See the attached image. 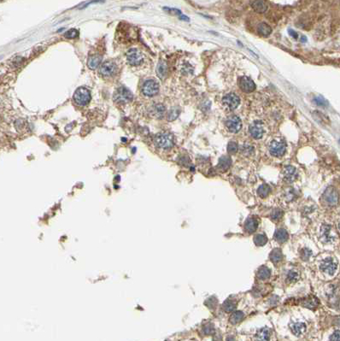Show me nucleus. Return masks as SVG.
<instances>
[{
	"mask_svg": "<svg viewBox=\"0 0 340 341\" xmlns=\"http://www.w3.org/2000/svg\"><path fill=\"white\" fill-rule=\"evenodd\" d=\"M127 61L132 67H139L144 62V55L139 49L132 48L127 52Z\"/></svg>",
	"mask_w": 340,
	"mask_h": 341,
	"instance_id": "nucleus-1",
	"label": "nucleus"
},
{
	"mask_svg": "<svg viewBox=\"0 0 340 341\" xmlns=\"http://www.w3.org/2000/svg\"><path fill=\"white\" fill-rule=\"evenodd\" d=\"M155 144L158 148L163 149V150H168L173 146L174 140L172 134H167V133H162L156 135L155 137Z\"/></svg>",
	"mask_w": 340,
	"mask_h": 341,
	"instance_id": "nucleus-2",
	"label": "nucleus"
},
{
	"mask_svg": "<svg viewBox=\"0 0 340 341\" xmlns=\"http://www.w3.org/2000/svg\"><path fill=\"white\" fill-rule=\"evenodd\" d=\"M73 100L80 106H86L91 100V92L87 87L77 88L73 93Z\"/></svg>",
	"mask_w": 340,
	"mask_h": 341,
	"instance_id": "nucleus-3",
	"label": "nucleus"
},
{
	"mask_svg": "<svg viewBox=\"0 0 340 341\" xmlns=\"http://www.w3.org/2000/svg\"><path fill=\"white\" fill-rule=\"evenodd\" d=\"M321 201L327 206H335L338 202V193L337 190L333 187H327L322 194Z\"/></svg>",
	"mask_w": 340,
	"mask_h": 341,
	"instance_id": "nucleus-4",
	"label": "nucleus"
},
{
	"mask_svg": "<svg viewBox=\"0 0 340 341\" xmlns=\"http://www.w3.org/2000/svg\"><path fill=\"white\" fill-rule=\"evenodd\" d=\"M159 83L154 79L145 80L142 86V92L144 96L153 97L159 92Z\"/></svg>",
	"mask_w": 340,
	"mask_h": 341,
	"instance_id": "nucleus-5",
	"label": "nucleus"
},
{
	"mask_svg": "<svg viewBox=\"0 0 340 341\" xmlns=\"http://www.w3.org/2000/svg\"><path fill=\"white\" fill-rule=\"evenodd\" d=\"M133 98L132 92L125 87H118L114 93V100L118 103H127L133 100Z\"/></svg>",
	"mask_w": 340,
	"mask_h": 341,
	"instance_id": "nucleus-6",
	"label": "nucleus"
},
{
	"mask_svg": "<svg viewBox=\"0 0 340 341\" xmlns=\"http://www.w3.org/2000/svg\"><path fill=\"white\" fill-rule=\"evenodd\" d=\"M286 151V144L282 140H273L269 144V152L273 157H282Z\"/></svg>",
	"mask_w": 340,
	"mask_h": 341,
	"instance_id": "nucleus-7",
	"label": "nucleus"
},
{
	"mask_svg": "<svg viewBox=\"0 0 340 341\" xmlns=\"http://www.w3.org/2000/svg\"><path fill=\"white\" fill-rule=\"evenodd\" d=\"M240 99L235 93H228L222 98V104L227 111H234L238 106Z\"/></svg>",
	"mask_w": 340,
	"mask_h": 341,
	"instance_id": "nucleus-8",
	"label": "nucleus"
},
{
	"mask_svg": "<svg viewBox=\"0 0 340 341\" xmlns=\"http://www.w3.org/2000/svg\"><path fill=\"white\" fill-rule=\"evenodd\" d=\"M117 65L113 61H105L99 68V73L103 76L110 77L116 74Z\"/></svg>",
	"mask_w": 340,
	"mask_h": 341,
	"instance_id": "nucleus-9",
	"label": "nucleus"
},
{
	"mask_svg": "<svg viewBox=\"0 0 340 341\" xmlns=\"http://www.w3.org/2000/svg\"><path fill=\"white\" fill-rule=\"evenodd\" d=\"M320 270L328 275H333L337 271L338 263L333 258H327L321 262L320 266Z\"/></svg>",
	"mask_w": 340,
	"mask_h": 341,
	"instance_id": "nucleus-10",
	"label": "nucleus"
},
{
	"mask_svg": "<svg viewBox=\"0 0 340 341\" xmlns=\"http://www.w3.org/2000/svg\"><path fill=\"white\" fill-rule=\"evenodd\" d=\"M225 125L227 127V130L233 134H236L238 132H239L242 127V122L238 116H231L228 117L225 122Z\"/></svg>",
	"mask_w": 340,
	"mask_h": 341,
	"instance_id": "nucleus-11",
	"label": "nucleus"
},
{
	"mask_svg": "<svg viewBox=\"0 0 340 341\" xmlns=\"http://www.w3.org/2000/svg\"><path fill=\"white\" fill-rule=\"evenodd\" d=\"M249 131H250V135L254 139L259 140V139L262 137V135L264 134L263 123L261 121H255L254 122H252L250 125Z\"/></svg>",
	"mask_w": 340,
	"mask_h": 341,
	"instance_id": "nucleus-12",
	"label": "nucleus"
},
{
	"mask_svg": "<svg viewBox=\"0 0 340 341\" xmlns=\"http://www.w3.org/2000/svg\"><path fill=\"white\" fill-rule=\"evenodd\" d=\"M238 85H239L240 89L244 92H246V93L252 92L256 89V85L254 83L253 80L247 76L241 77L239 79Z\"/></svg>",
	"mask_w": 340,
	"mask_h": 341,
	"instance_id": "nucleus-13",
	"label": "nucleus"
},
{
	"mask_svg": "<svg viewBox=\"0 0 340 341\" xmlns=\"http://www.w3.org/2000/svg\"><path fill=\"white\" fill-rule=\"evenodd\" d=\"M297 176V169L293 166H286L284 168L283 170V177L284 180L287 182H293Z\"/></svg>",
	"mask_w": 340,
	"mask_h": 341,
	"instance_id": "nucleus-14",
	"label": "nucleus"
},
{
	"mask_svg": "<svg viewBox=\"0 0 340 341\" xmlns=\"http://www.w3.org/2000/svg\"><path fill=\"white\" fill-rule=\"evenodd\" d=\"M251 7L257 13H264L268 9V3L266 0H254L251 3Z\"/></svg>",
	"mask_w": 340,
	"mask_h": 341,
	"instance_id": "nucleus-15",
	"label": "nucleus"
},
{
	"mask_svg": "<svg viewBox=\"0 0 340 341\" xmlns=\"http://www.w3.org/2000/svg\"><path fill=\"white\" fill-rule=\"evenodd\" d=\"M166 113V108L163 104H156L151 106L150 108V114L156 118H163V116Z\"/></svg>",
	"mask_w": 340,
	"mask_h": 341,
	"instance_id": "nucleus-16",
	"label": "nucleus"
},
{
	"mask_svg": "<svg viewBox=\"0 0 340 341\" xmlns=\"http://www.w3.org/2000/svg\"><path fill=\"white\" fill-rule=\"evenodd\" d=\"M321 240L326 243H329L333 240V235L331 234V227L329 225H323L320 229Z\"/></svg>",
	"mask_w": 340,
	"mask_h": 341,
	"instance_id": "nucleus-17",
	"label": "nucleus"
},
{
	"mask_svg": "<svg viewBox=\"0 0 340 341\" xmlns=\"http://www.w3.org/2000/svg\"><path fill=\"white\" fill-rule=\"evenodd\" d=\"M257 227H258V221L254 217L248 218L247 221H245V223H244L245 231L248 232L249 234H253L254 232H256Z\"/></svg>",
	"mask_w": 340,
	"mask_h": 341,
	"instance_id": "nucleus-18",
	"label": "nucleus"
},
{
	"mask_svg": "<svg viewBox=\"0 0 340 341\" xmlns=\"http://www.w3.org/2000/svg\"><path fill=\"white\" fill-rule=\"evenodd\" d=\"M168 71V68L167 63L165 61H160L157 64V76L159 77L160 79H164L165 77L167 76Z\"/></svg>",
	"mask_w": 340,
	"mask_h": 341,
	"instance_id": "nucleus-19",
	"label": "nucleus"
},
{
	"mask_svg": "<svg viewBox=\"0 0 340 341\" xmlns=\"http://www.w3.org/2000/svg\"><path fill=\"white\" fill-rule=\"evenodd\" d=\"M306 325L304 322H297L290 325V330L296 336H301L306 331Z\"/></svg>",
	"mask_w": 340,
	"mask_h": 341,
	"instance_id": "nucleus-20",
	"label": "nucleus"
},
{
	"mask_svg": "<svg viewBox=\"0 0 340 341\" xmlns=\"http://www.w3.org/2000/svg\"><path fill=\"white\" fill-rule=\"evenodd\" d=\"M101 61H102L101 56H99V55H92V56L88 57L87 66L91 69H95L100 65Z\"/></svg>",
	"mask_w": 340,
	"mask_h": 341,
	"instance_id": "nucleus-21",
	"label": "nucleus"
},
{
	"mask_svg": "<svg viewBox=\"0 0 340 341\" xmlns=\"http://www.w3.org/2000/svg\"><path fill=\"white\" fill-rule=\"evenodd\" d=\"M232 163V160L229 157L227 156H223L220 158L219 163H218V168L221 171H226L228 169Z\"/></svg>",
	"mask_w": 340,
	"mask_h": 341,
	"instance_id": "nucleus-22",
	"label": "nucleus"
},
{
	"mask_svg": "<svg viewBox=\"0 0 340 341\" xmlns=\"http://www.w3.org/2000/svg\"><path fill=\"white\" fill-rule=\"evenodd\" d=\"M274 239L276 241L280 243H284L288 239V233L286 230H285L283 228H280L275 232L274 234Z\"/></svg>",
	"mask_w": 340,
	"mask_h": 341,
	"instance_id": "nucleus-23",
	"label": "nucleus"
},
{
	"mask_svg": "<svg viewBox=\"0 0 340 341\" xmlns=\"http://www.w3.org/2000/svg\"><path fill=\"white\" fill-rule=\"evenodd\" d=\"M318 305H319V300L314 297H310L309 298H306L303 302V306L308 308V309H310V310H314Z\"/></svg>",
	"mask_w": 340,
	"mask_h": 341,
	"instance_id": "nucleus-24",
	"label": "nucleus"
},
{
	"mask_svg": "<svg viewBox=\"0 0 340 341\" xmlns=\"http://www.w3.org/2000/svg\"><path fill=\"white\" fill-rule=\"evenodd\" d=\"M257 31H258V33H259L261 35L267 37V36H268V35H270L271 33H272V28H271L270 26H269V25H267V23H265V22H262V23H260L259 25H258V27H257Z\"/></svg>",
	"mask_w": 340,
	"mask_h": 341,
	"instance_id": "nucleus-25",
	"label": "nucleus"
},
{
	"mask_svg": "<svg viewBox=\"0 0 340 341\" xmlns=\"http://www.w3.org/2000/svg\"><path fill=\"white\" fill-rule=\"evenodd\" d=\"M256 336H257V339H259V340H267V339H269L270 331L267 328H262V329H260L259 331L257 332Z\"/></svg>",
	"mask_w": 340,
	"mask_h": 341,
	"instance_id": "nucleus-26",
	"label": "nucleus"
},
{
	"mask_svg": "<svg viewBox=\"0 0 340 341\" xmlns=\"http://www.w3.org/2000/svg\"><path fill=\"white\" fill-rule=\"evenodd\" d=\"M243 316L244 315H243V314L241 311H234V313L231 315L229 321L233 324H237V323H238V322H240V321L243 320Z\"/></svg>",
	"mask_w": 340,
	"mask_h": 341,
	"instance_id": "nucleus-27",
	"label": "nucleus"
},
{
	"mask_svg": "<svg viewBox=\"0 0 340 341\" xmlns=\"http://www.w3.org/2000/svg\"><path fill=\"white\" fill-rule=\"evenodd\" d=\"M270 270L267 267H262L257 272V277L260 280H267L270 276Z\"/></svg>",
	"mask_w": 340,
	"mask_h": 341,
	"instance_id": "nucleus-28",
	"label": "nucleus"
},
{
	"mask_svg": "<svg viewBox=\"0 0 340 341\" xmlns=\"http://www.w3.org/2000/svg\"><path fill=\"white\" fill-rule=\"evenodd\" d=\"M267 242V238L265 234H257L254 238V243L257 246H262Z\"/></svg>",
	"mask_w": 340,
	"mask_h": 341,
	"instance_id": "nucleus-29",
	"label": "nucleus"
},
{
	"mask_svg": "<svg viewBox=\"0 0 340 341\" xmlns=\"http://www.w3.org/2000/svg\"><path fill=\"white\" fill-rule=\"evenodd\" d=\"M270 259L271 261L273 263H279L282 259V252L280 249H274L270 253Z\"/></svg>",
	"mask_w": 340,
	"mask_h": 341,
	"instance_id": "nucleus-30",
	"label": "nucleus"
},
{
	"mask_svg": "<svg viewBox=\"0 0 340 341\" xmlns=\"http://www.w3.org/2000/svg\"><path fill=\"white\" fill-rule=\"evenodd\" d=\"M270 187L267 184H263L257 190V193L261 197H266L270 192Z\"/></svg>",
	"mask_w": 340,
	"mask_h": 341,
	"instance_id": "nucleus-31",
	"label": "nucleus"
},
{
	"mask_svg": "<svg viewBox=\"0 0 340 341\" xmlns=\"http://www.w3.org/2000/svg\"><path fill=\"white\" fill-rule=\"evenodd\" d=\"M223 310L227 312H231V311H234L236 308V303L231 299H227L226 301L224 302L223 305Z\"/></svg>",
	"mask_w": 340,
	"mask_h": 341,
	"instance_id": "nucleus-32",
	"label": "nucleus"
},
{
	"mask_svg": "<svg viewBox=\"0 0 340 341\" xmlns=\"http://www.w3.org/2000/svg\"><path fill=\"white\" fill-rule=\"evenodd\" d=\"M180 112V111L179 108L175 107V108H173V109H171L169 112H168V120L170 121H174L175 119H176L177 117L179 116Z\"/></svg>",
	"mask_w": 340,
	"mask_h": 341,
	"instance_id": "nucleus-33",
	"label": "nucleus"
},
{
	"mask_svg": "<svg viewBox=\"0 0 340 341\" xmlns=\"http://www.w3.org/2000/svg\"><path fill=\"white\" fill-rule=\"evenodd\" d=\"M298 279H299V274L296 271L290 270L287 274V281H289V282H296Z\"/></svg>",
	"mask_w": 340,
	"mask_h": 341,
	"instance_id": "nucleus-34",
	"label": "nucleus"
},
{
	"mask_svg": "<svg viewBox=\"0 0 340 341\" xmlns=\"http://www.w3.org/2000/svg\"><path fill=\"white\" fill-rule=\"evenodd\" d=\"M238 150V146L236 142L234 141H230L227 144V151L229 154H235Z\"/></svg>",
	"mask_w": 340,
	"mask_h": 341,
	"instance_id": "nucleus-35",
	"label": "nucleus"
},
{
	"mask_svg": "<svg viewBox=\"0 0 340 341\" xmlns=\"http://www.w3.org/2000/svg\"><path fill=\"white\" fill-rule=\"evenodd\" d=\"M241 151H242V153L244 156H250L254 152V148L250 144H244L242 146Z\"/></svg>",
	"mask_w": 340,
	"mask_h": 341,
	"instance_id": "nucleus-36",
	"label": "nucleus"
},
{
	"mask_svg": "<svg viewBox=\"0 0 340 341\" xmlns=\"http://www.w3.org/2000/svg\"><path fill=\"white\" fill-rule=\"evenodd\" d=\"M282 215H283V211L280 210V209H276V210H274L273 211V213L271 215V218L273 221H278L281 218Z\"/></svg>",
	"mask_w": 340,
	"mask_h": 341,
	"instance_id": "nucleus-37",
	"label": "nucleus"
},
{
	"mask_svg": "<svg viewBox=\"0 0 340 341\" xmlns=\"http://www.w3.org/2000/svg\"><path fill=\"white\" fill-rule=\"evenodd\" d=\"M203 330H204V334L207 335H211V334H213L214 333H215V328H214V326L212 324H210V323L205 325V326L204 327V328H203Z\"/></svg>",
	"mask_w": 340,
	"mask_h": 341,
	"instance_id": "nucleus-38",
	"label": "nucleus"
},
{
	"mask_svg": "<svg viewBox=\"0 0 340 341\" xmlns=\"http://www.w3.org/2000/svg\"><path fill=\"white\" fill-rule=\"evenodd\" d=\"M79 35V32L76 29H70L65 34V37L68 39H74Z\"/></svg>",
	"mask_w": 340,
	"mask_h": 341,
	"instance_id": "nucleus-39",
	"label": "nucleus"
},
{
	"mask_svg": "<svg viewBox=\"0 0 340 341\" xmlns=\"http://www.w3.org/2000/svg\"><path fill=\"white\" fill-rule=\"evenodd\" d=\"M311 254H312L311 251L309 250V249H307V248H305V249H304V250L302 251V252H301V258L306 261V260H308V259L310 258Z\"/></svg>",
	"mask_w": 340,
	"mask_h": 341,
	"instance_id": "nucleus-40",
	"label": "nucleus"
},
{
	"mask_svg": "<svg viewBox=\"0 0 340 341\" xmlns=\"http://www.w3.org/2000/svg\"><path fill=\"white\" fill-rule=\"evenodd\" d=\"M163 10H166V11H168V13L174 14V15H178V16H180V15H182V14H181V11H180V10H178V9H174V8H168V7H164Z\"/></svg>",
	"mask_w": 340,
	"mask_h": 341,
	"instance_id": "nucleus-41",
	"label": "nucleus"
},
{
	"mask_svg": "<svg viewBox=\"0 0 340 341\" xmlns=\"http://www.w3.org/2000/svg\"><path fill=\"white\" fill-rule=\"evenodd\" d=\"M182 71H183L184 73L191 74V73H192V72H193V69L191 68V66L190 64H187L186 65H184L183 67H182Z\"/></svg>",
	"mask_w": 340,
	"mask_h": 341,
	"instance_id": "nucleus-42",
	"label": "nucleus"
},
{
	"mask_svg": "<svg viewBox=\"0 0 340 341\" xmlns=\"http://www.w3.org/2000/svg\"><path fill=\"white\" fill-rule=\"evenodd\" d=\"M104 1H105V0H91L90 2H87V3H85L83 6H80V9H85V8H87V6H89V5H91V4H92V3H103V2H104Z\"/></svg>",
	"mask_w": 340,
	"mask_h": 341,
	"instance_id": "nucleus-43",
	"label": "nucleus"
},
{
	"mask_svg": "<svg viewBox=\"0 0 340 341\" xmlns=\"http://www.w3.org/2000/svg\"><path fill=\"white\" fill-rule=\"evenodd\" d=\"M331 340L340 341V331H335L330 337Z\"/></svg>",
	"mask_w": 340,
	"mask_h": 341,
	"instance_id": "nucleus-44",
	"label": "nucleus"
},
{
	"mask_svg": "<svg viewBox=\"0 0 340 341\" xmlns=\"http://www.w3.org/2000/svg\"><path fill=\"white\" fill-rule=\"evenodd\" d=\"M314 102H315L318 105H322V106H325V105H327V101L324 100L323 98H321V97H318V98H316V99L314 100Z\"/></svg>",
	"mask_w": 340,
	"mask_h": 341,
	"instance_id": "nucleus-45",
	"label": "nucleus"
},
{
	"mask_svg": "<svg viewBox=\"0 0 340 341\" xmlns=\"http://www.w3.org/2000/svg\"><path fill=\"white\" fill-rule=\"evenodd\" d=\"M289 34H290V36H292V38H294V39H297V34L295 32V31L293 30H291V29H289Z\"/></svg>",
	"mask_w": 340,
	"mask_h": 341,
	"instance_id": "nucleus-46",
	"label": "nucleus"
},
{
	"mask_svg": "<svg viewBox=\"0 0 340 341\" xmlns=\"http://www.w3.org/2000/svg\"><path fill=\"white\" fill-rule=\"evenodd\" d=\"M180 19L182 21H190L189 17H187V16H184V15H180Z\"/></svg>",
	"mask_w": 340,
	"mask_h": 341,
	"instance_id": "nucleus-47",
	"label": "nucleus"
},
{
	"mask_svg": "<svg viewBox=\"0 0 340 341\" xmlns=\"http://www.w3.org/2000/svg\"><path fill=\"white\" fill-rule=\"evenodd\" d=\"M336 324L339 325V326H340V316H338V317L336 318Z\"/></svg>",
	"mask_w": 340,
	"mask_h": 341,
	"instance_id": "nucleus-48",
	"label": "nucleus"
},
{
	"mask_svg": "<svg viewBox=\"0 0 340 341\" xmlns=\"http://www.w3.org/2000/svg\"><path fill=\"white\" fill-rule=\"evenodd\" d=\"M338 229H339L340 231V222H339V224H338Z\"/></svg>",
	"mask_w": 340,
	"mask_h": 341,
	"instance_id": "nucleus-49",
	"label": "nucleus"
}]
</instances>
